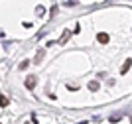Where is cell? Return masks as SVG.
Here are the masks:
<instances>
[{"label": "cell", "mask_w": 132, "mask_h": 124, "mask_svg": "<svg viewBox=\"0 0 132 124\" xmlns=\"http://www.w3.org/2000/svg\"><path fill=\"white\" fill-rule=\"evenodd\" d=\"M99 83H97V81H93V83H91V85H89V89H93V91H97V89H99Z\"/></svg>", "instance_id": "5"}, {"label": "cell", "mask_w": 132, "mask_h": 124, "mask_svg": "<svg viewBox=\"0 0 132 124\" xmlns=\"http://www.w3.org/2000/svg\"><path fill=\"white\" fill-rule=\"evenodd\" d=\"M6 104H8V98L4 95H0V106H6Z\"/></svg>", "instance_id": "4"}, {"label": "cell", "mask_w": 132, "mask_h": 124, "mask_svg": "<svg viewBox=\"0 0 132 124\" xmlns=\"http://www.w3.org/2000/svg\"><path fill=\"white\" fill-rule=\"evenodd\" d=\"M36 81H38V79H36V77H34V75H30V77H28V79H26V87H28V89H30V91H32L34 87H36Z\"/></svg>", "instance_id": "1"}, {"label": "cell", "mask_w": 132, "mask_h": 124, "mask_svg": "<svg viewBox=\"0 0 132 124\" xmlns=\"http://www.w3.org/2000/svg\"><path fill=\"white\" fill-rule=\"evenodd\" d=\"M97 39H99L101 43H109V34H103V32H101L99 36H97Z\"/></svg>", "instance_id": "3"}, {"label": "cell", "mask_w": 132, "mask_h": 124, "mask_svg": "<svg viewBox=\"0 0 132 124\" xmlns=\"http://www.w3.org/2000/svg\"><path fill=\"white\" fill-rule=\"evenodd\" d=\"M130 65H132V59H126V61H124V65H122V69H120V75H126L128 69H130Z\"/></svg>", "instance_id": "2"}]
</instances>
